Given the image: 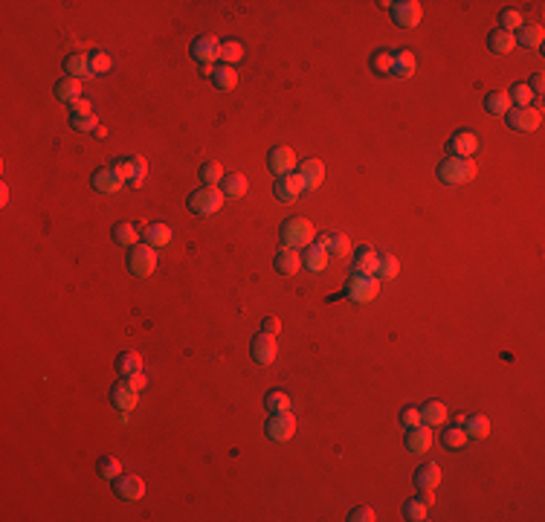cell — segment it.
Listing matches in <instances>:
<instances>
[{
    "label": "cell",
    "instance_id": "cell-36",
    "mask_svg": "<svg viewBox=\"0 0 545 522\" xmlns=\"http://www.w3.org/2000/svg\"><path fill=\"white\" fill-rule=\"evenodd\" d=\"M464 432H467V438L473 435V438H485L487 432H490V421H487V415H482V412H476V415H464Z\"/></svg>",
    "mask_w": 545,
    "mask_h": 522
},
{
    "label": "cell",
    "instance_id": "cell-19",
    "mask_svg": "<svg viewBox=\"0 0 545 522\" xmlns=\"http://www.w3.org/2000/svg\"><path fill=\"white\" fill-rule=\"evenodd\" d=\"M429 447H433V432H429L426 423H418V427H409L406 430V450L424 455Z\"/></svg>",
    "mask_w": 545,
    "mask_h": 522
},
{
    "label": "cell",
    "instance_id": "cell-23",
    "mask_svg": "<svg viewBox=\"0 0 545 522\" xmlns=\"http://www.w3.org/2000/svg\"><path fill=\"white\" fill-rule=\"evenodd\" d=\"M273 267H276V273H282V276H296V270L302 267V258H299V253H296V250L282 247L276 253V258H273Z\"/></svg>",
    "mask_w": 545,
    "mask_h": 522
},
{
    "label": "cell",
    "instance_id": "cell-18",
    "mask_svg": "<svg viewBox=\"0 0 545 522\" xmlns=\"http://www.w3.org/2000/svg\"><path fill=\"white\" fill-rule=\"evenodd\" d=\"M412 482H415V487L421 494H433L435 487L441 485V467L435 462H426L415 470V476H412Z\"/></svg>",
    "mask_w": 545,
    "mask_h": 522
},
{
    "label": "cell",
    "instance_id": "cell-44",
    "mask_svg": "<svg viewBox=\"0 0 545 522\" xmlns=\"http://www.w3.org/2000/svg\"><path fill=\"white\" fill-rule=\"evenodd\" d=\"M221 58H224V64H229V67H233L235 61L244 58V44H241L238 38H226V41H221Z\"/></svg>",
    "mask_w": 545,
    "mask_h": 522
},
{
    "label": "cell",
    "instance_id": "cell-42",
    "mask_svg": "<svg viewBox=\"0 0 545 522\" xmlns=\"http://www.w3.org/2000/svg\"><path fill=\"white\" fill-rule=\"evenodd\" d=\"M96 470H99V476H102V479L113 482L122 473V462L117 459V455H102V459L96 462Z\"/></svg>",
    "mask_w": 545,
    "mask_h": 522
},
{
    "label": "cell",
    "instance_id": "cell-25",
    "mask_svg": "<svg viewBox=\"0 0 545 522\" xmlns=\"http://www.w3.org/2000/svg\"><path fill=\"white\" fill-rule=\"evenodd\" d=\"M328 250L325 247H319V244H308L305 247V255H302V264L310 270V273H322L325 267H328Z\"/></svg>",
    "mask_w": 545,
    "mask_h": 522
},
{
    "label": "cell",
    "instance_id": "cell-16",
    "mask_svg": "<svg viewBox=\"0 0 545 522\" xmlns=\"http://www.w3.org/2000/svg\"><path fill=\"white\" fill-rule=\"evenodd\" d=\"M267 169H270L276 177L290 174V171L296 169V154H293V149H287V145H273L270 154H267Z\"/></svg>",
    "mask_w": 545,
    "mask_h": 522
},
{
    "label": "cell",
    "instance_id": "cell-9",
    "mask_svg": "<svg viewBox=\"0 0 545 522\" xmlns=\"http://www.w3.org/2000/svg\"><path fill=\"white\" fill-rule=\"evenodd\" d=\"M270 441H290L293 432H296V418L290 412H273L267 427H264Z\"/></svg>",
    "mask_w": 545,
    "mask_h": 522
},
{
    "label": "cell",
    "instance_id": "cell-33",
    "mask_svg": "<svg viewBox=\"0 0 545 522\" xmlns=\"http://www.w3.org/2000/svg\"><path fill=\"white\" fill-rule=\"evenodd\" d=\"M467 444V432H464V427H444L441 430V447L444 450H450V453H455V450H461Z\"/></svg>",
    "mask_w": 545,
    "mask_h": 522
},
{
    "label": "cell",
    "instance_id": "cell-20",
    "mask_svg": "<svg viewBox=\"0 0 545 522\" xmlns=\"http://www.w3.org/2000/svg\"><path fill=\"white\" fill-rule=\"evenodd\" d=\"M296 174L302 177L305 189H317L325 180V166H322V160H302L296 166Z\"/></svg>",
    "mask_w": 545,
    "mask_h": 522
},
{
    "label": "cell",
    "instance_id": "cell-11",
    "mask_svg": "<svg viewBox=\"0 0 545 522\" xmlns=\"http://www.w3.org/2000/svg\"><path fill=\"white\" fill-rule=\"evenodd\" d=\"M189 53H192V58L203 67V64H212L215 58H221V41L215 38V35H197V38L192 41V50H189Z\"/></svg>",
    "mask_w": 545,
    "mask_h": 522
},
{
    "label": "cell",
    "instance_id": "cell-29",
    "mask_svg": "<svg viewBox=\"0 0 545 522\" xmlns=\"http://www.w3.org/2000/svg\"><path fill=\"white\" fill-rule=\"evenodd\" d=\"M542 38H545V32H542V26H519L517 29V35H514V41L519 44V47H525V50H539L542 47Z\"/></svg>",
    "mask_w": 545,
    "mask_h": 522
},
{
    "label": "cell",
    "instance_id": "cell-48",
    "mask_svg": "<svg viewBox=\"0 0 545 522\" xmlns=\"http://www.w3.org/2000/svg\"><path fill=\"white\" fill-rule=\"evenodd\" d=\"M499 29H505V32H514V29H519L522 26V12H517V9H502L499 12Z\"/></svg>",
    "mask_w": 545,
    "mask_h": 522
},
{
    "label": "cell",
    "instance_id": "cell-39",
    "mask_svg": "<svg viewBox=\"0 0 545 522\" xmlns=\"http://www.w3.org/2000/svg\"><path fill=\"white\" fill-rule=\"evenodd\" d=\"M415 56H412V50H398L394 53V73L392 76H398V78H409L412 73H415Z\"/></svg>",
    "mask_w": 545,
    "mask_h": 522
},
{
    "label": "cell",
    "instance_id": "cell-21",
    "mask_svg": "<svg viewBox=\"0 0 545 522\" xmlns=\"http://www.w3.org/2000/svg\"><path fill=\"white\" fill-rule=\"evenodd\" d=\"M110 403L113 406H119L122 412H131L137 406V389H131L128 386V380L122 378L119 383H113L110 386Z\"/></svg>",
    "mask_w": 545,
    "mask_h": 522
},
{
    "label": "cell",
    "instance_id": "cell-52",
    "mask_svg": "<svg viewBox=\"0 0 545 522\" xmlns=\"http://www.w3.org/2000/svg\"><path fill=\"white\" fill-rule=\"evenodd\" d=\"M278 328H282V322H278V317H264V322H261V331L264 334H278Z\"/></svg>",
    "mask_w": 545,
    "mask_h": 522
},
{
    "label": "cell",
    "instance_id": "cell-12",
    "mask_svg": "<svg viewBox=\"0 0 545 522\" xmlns=\"http://www.w3.org/2000/svg\"><path fill=\"white\" fill-rule=\"evenodd\" d=\"M302 192H305V183H302V177L296 174V171H290V174H282V177H276L273 194H276L278 201L293 203L296 198H302Z\"/></svg>",
    "mask_w": 545,
    "mask_h": 522
},
{
    "label": "cell",
    "instance_id": "cell-46",
    "mask_svg": "<svg viewBox=\"0 0 545 522\" xmlns=\"http://www.w3.org/2000/svg\"><path fill=\"white\" fill-rule=\"evenodd\" d=\"M70 128L81 130V134L96 130V117H93V113H70Z\"/></svg>",
    "mask_w": 545,
    "mask_h": 522
},
{
    "label": "cell",
    "instance_id": "cell-8",
    "mask_svg": "<svg viewBox=\"0 0 545 522\" xmlns=\"http://www.w3.org/2000/svg\"><path fill=\"white\" fill-rule=\"evenodd\" d=\"M505 119H508V125L514 128V130H537L539 125H542V113L537 110V108H510L508 113H505Z\"/></svg>",
    "mask_w": 545,
    "mask_h": 522
},
{
    "label": "cell",
    "instance_id": "cell-47",
    "mask_svg": "<svg viewBox=\"0 0 545 522\" xmlns=\"http://www.w3.org/2000/svg\"><path fill=\"white\" fill-rule=\"evenodd\" d=\"M398 273H401L398 258H394V255H383V258H380V264H377V276H380V279H394Z\"/></svg>",
    "mask_w": 545,
    "mask_h": 522
},
{
    "label": "cell",
    "instance_id": "cell-30",
    "mask_svg": "<svg viewBox=\"0 0 545 522\" xmlns=\"http://www.w3.org/2000/svg\"><path fill=\"white\" fill-rule=\"evenodd\" d=\"M429 502H433V494H424L421 499H406L403 502V519L424 522L426 519V511H429Z\"/></svg>",
    "mask_w": 545,
    "mask_h": 522
},
{
    "label": "cell",
    "instance_id": "cell-15",
    "mask_svg": "<svg viewBox=\"0 0 545 522\" xmlns=\"http://www.w3.org/2000/svg\"><path fill=\"white\" fill-rule=\"evenodd\" d=\"M377 264H380V255L374 253V247L362 244V247L354 250V258H351V276H377Z\"/></svg>",
    "mask_w": 545,
    "mask_h": 522
},
{
    "label": "cell",
    "instance_id": "cell-17",
    "mask_svg": "<svg viewBox=\"0 0 545 522\" xmlns=\"http://www.w3.org/2000/svg\"><path fill=\"white\" fill-rule=\"evenodd\" d=\"M90 186H93L99 194H117V192L125 186V180H122V177L113 171L110 166H102V169H96V171L90 174Z\"/></svg>",
    "mask_w": 545,
    "mask_h": 522
},
{
    "label": "cell",
    "instance_id": "cell-1",
    "mask_svg": "<svg viewBox=\"0 0 545 522\" xmlns=\"http://www.w3.org/2000/svg\"><path fill=\"white\" fill-rule=\"evenodd\" d=\"M435 174H438L441 183L458 186V183H467L476 177V162L470 157H447L435 166Z\"/></svg>",
    "mask_w": 545,
    "mask_h": 522
},
{
    "label": "cell",
    "instance_id": "cell-38",
    "mask_svg": "<svg viewBox=\"0 0 545 522\" xmlns=\"http://www.w3.org/2000/svg\"><path fill=\"white\" fill-rule=\"evenodd\" d=\"M485 110L493 113V117H505V113L510 110L508 93H502V90H490V93L485 96Z\"/></svg>",
    "mask_w": 545,
    "mask_h": 522
},
{
    "label": "cell",
    "instance_id": "cell-55",
    "mask_svg": "<svg viewBox=\"0 0 545 522\" xmlns=\"http://www.w3.org/2000/svg\"><path fill=\"white\" fill-rule=\"evenodd\" d=\"M70 108H73V113H90V102H87V99H78V102H73Z\"/></svg>",
    "mask_w": 545,
    "mask_h": 522
},
{
    "label": "cell",
    "instance_id": "cell-5",
    "mask_svg": "<svg viewBox=\"0 0 545 522\" xmlns=\"http://www.w3.org/2000/svg\"><path fill=\"white\" fill-rule=\"evenodd\" d=\"M110 169L117 171L125 183H140L145 177V171H148V162L140 154H122V157L110 160Z\"/></svg>",
    "mask_w": 545,
    "mask_h": 522
},
{
    "label": "cell",
    "instance_id": "cell-22",
    "mask_svg": "<svg viewBox=\"0 0 545 522\" xmlns=\"http://www.w3.org/2000/svg\"><path fill=\"white\" fill-rule=\"evenodd\" d=\"M313 244H319V247H325L328 250V255H349L351 253V241L349 238H345L342 233H322L317 241H313Z\"/></svg>",
    "mask_w": 545,
    "mask_h": 522
},
{
    "label": "cell",
    "instance_id": "cell-41",
    "mask_svg": "<svg viewBox=\"0 0 545 522\" xmlns=\"http://www.w3.org/2000/svg\"><path fill=\"white\" fill-rule=\"evenodd\" d=\"M197 174H201V183L203 186H218L221 180H224V169H221V162H215V160H209V162H203L201 169H197Z\"/></svg>",
    "mask_w": 545,
    "mask_h": 522
},
{
    "label": "cell",
    "instance_id": "cell-3",
    "mask_svg": "<svg viewBox=\"0 0 545 522\" xmlns=\"http://www.w3.org/2000/svg\"><path fill=\"white\" fill-rule=\"evenodd\" d=\"M128 273L137 276V279H148L157 270V250L148 247V244H134L128 247Z\"/></svg>",
    "mask_w": 545,
    "mask_h": 522
},
{
    "label": "cell",
    "instance_id": "cell-43",
    "mask_svg": "<svg viewBox=\"0 0 545 522\" xmlns=\"http://www.w3.org/2000/svg\"><path fill=\"white\" fill-rule=\"evenodd\" d=\"M290 395L287 392H282V389H276V392H267V398H264V406L270 410V415L273 412H290Z\"/></svg>",
    "mask_w": 545,
    "mask_h": 522
},
{
    "label": "cell",
    "instance_id": "cell-54",
    "mask_svg": "<svg viewBox=\"0 0 545 522\" xmlns=\"http://www.w3.org/2000/svg\"><path fill=\"white\" fill-rule=\"evenodd\" d=\"M125 380H128V386H131V389H137V392L148 386V380L142 378V371H140V374H134V378H125Z\"/></svg>",
    "mask_w": 545,
    "mask_h": 522
},
{
    "label": "cell",
    "instance_id": "cell-2",
    "mask_svg": "<svg viewBox=\"0 0 545 522\" xmlns=\"http://www.w3.org/2000/svg\"><path fill=\"white\" fill-rule=\"evenodd\" d=\"M278 238H282V247H290V250H302L308 247V244H313V226L310 221L305 218H287L282 221V226H278Z\"/></svg>",
    "mask_w": 545,
    "mask_h": 522
},
{
    "label": "cell",
    "instance_id": "cell-32",
    "mask_svg": "<svg viewBox=\"0 0 545 522\" xmlns=\"http://www.w3.org/2000/svg\"><path fill=\"white\" fill-rule=\"evenodd\" d=\"M447 421V406H444L441 401H426L421 406V423H426V427H438V423Z\"/></svg>",
    "mask_w": 545,
    "mask_h": 522
},
{
    "label": "cell",
    "instance_id": "cell-28",
    "mask_svg": "<svg viewBox=\"0 0 545 522\" xmlns=\"http://www.w3.org/2000/svg\"><path fill=\"white\" fill-rule=\"evenodd\" d=\"M221 192H224V198H233V201L244 198V194H246V177H244L241 171H229V174H224Z\"/></svg>",
    "mask_w": 545,
    "mask_h": 522
},
{
    "label": "cell",
    "instance_id": "cell-45",
    "mask_svg": "<svg viewBox=\"0 0 545 522\" xmlns=\"http://www.w3.org/2000/svg\"><path fill=\"white\" fill-rule=\"evenodd\" d=\"M508 99H510V105H517V108H528V105H531V99H534V93H531V87H528L525 81H517V85L508 90Z\"/></svg>",
    "mask_w": 545,
    "mask_h": 522
},
{
    "label": "cell",
    "instance_id": "cell-24",
    "mask_svg": "<svg viewBox=\"0 0 545 522\" xmlns=\"http://www.w3.org/2000/svg\"><path fill=\"white\" fill-rule=\"evenodd\" d=\"M145 244L148 247H154V250H160V247H169L171 244V238H174V233H171V226L169 224H148V230H145Z\"/></svg>",
    "mask_w": 545,
    "mask_h": 522
},
{
    "label": "cell",
    "instance_id": "cell-34",
    "mask_svg": "<svg viewBox=\"0 0 545 522\" xmlns=\"http://www.w3.org/2000/svg\"><path fill=\"white\" fill-rule=\"evenodd\" d=\"M56 99L58 102H67V105H73V102H78L81 99V85H78V78H61L58 85H56Z\"/></svg>",
    "mask_w": 545,
    "mask_h": 522
},
{
    "label": "cell",
    "instance_id": "cell-31",
    "mask_svg": "<svg viewBox=\"0 0 545 522\" xmlns=\"http://www.w3.org/2000/svg\"><path fill=\"white\" fill-rule=\"evenodd\" d=\"M517 47V41H514V32H505V29H493L490 35H487V50L490 53H496V56H505V53H510Z\"/></svg>",
    "mask_w": 545,
    "mask_h": 522
},
{
    "label": "cell",
    "instance_id": "cell-13",
    "mask_svg": "<svg viewBox=\"0 0 545 522\" xmlns=\"http://www.w3.org/2000/svg\"><path fill=\"white\" fill-rule=\"evenodd\" d=\"M478 145H482V142H478V137L473 134V130L461 128L447 140V151H450V157H470V154L478 151Z\"/></svg>",
    "mask_w": 545,
    "mask_h": 522
},
{
    "label": "cell",
    "instance_id": "cell-6",
    "mask_svg": "<svg viewBox=\"0 0 545 522\" xmlns=\"http://www.w3.org/2000/svg\"><path fill=\"white\" fill-rule=\"evenodd\" d=\"M380 293V279L377 276H351V282L345 285V296L357 305H366L371 302Z\"/></svg>",
    "mask_w": 545,
    "mask_h": 522
},
{
    "label": "cell",
    "instance_id": "cell-4",
    "mask_svg": "<svg viewBox=\"0 0 545 522\" xmlns=\"http://www.w3.org/2000/svg\"><path fill=\"white\" fill-rule=\"evenodd\" d=\"M224 206V192L218 186H201L189 194V209L194 215H215Z\"/></svg>",
    "mask_w": 545,
    "mask_h": 522
},
{
    "label": "cell",
    "instance_id": "cell-37",
    "mask_svg": "<svg viewBox=\"0 0 545 522\" xmlns=\"http://www.w3.org/2000/svg\"><path fill=\"white\" fill-rule=\"evenodd\" d=\"M113 241H117L119 247H134V244H140L137 226L128 224V221H119L117 226H113Z\"/></svg>",
    "mask_w": 545,
    "mask_h": 522
},
{
    "label": "cell",
    "instance_id": "cell-10",
    "mask_svg": "<svg viewBox=\"0 0 545 522\" xmlns=\"http://www.w3.org/2000/svg\"><path fill=\"white\" fill-rule=\"evenodd\" d=\"M113 494L125 502H137L145 496V482L134 473H119L117 479H113Z\"/></svg>",
    "mask_w": 545,
    "mask_h": 522
},
{
    "label": "cell",
    "instance_id": "cell-35",
    "mask_svg": "<svg viewBox=\"0 0 545 522\" xmlns=\"http://www.w3.org/2000/svg\"><path fill=\"white\" fill-rule=\"evenodd\" d=\"M212 85L218 87V90H233L235 85H238V73L229 67V64H221V67H215V73H212Z\"/></svg>",
    "mask_w": 545,
    "mask_h": 522
},
{
    "label": "cell",
    "instance_id": "cell-51",
    "mask_svg": "<svg viewBox=\"0 0 545 522\" xmlns=\"http://www.w3.org/2000/svg\"><path fill=\"white\" fill-rule=\"evenodd\" d=\"M374 519V511L369 505H360V508H351L349 511V522H371Z\"/></svg>",
    "mask_w": 545,
    "mask_h": 522
},
{
    "label": "cell",
    "instance_id": "cell-49",
    "mask_svg": "<svg viewBox=\"0 0 545 522\" xmlns=\"http://www.w3.org/2000/svg\"><path fill=\"white\" fill-rule=\"evenodd\" d=\"M90 70L93 73H108L110 70V56L105 50H93L90 53Z\"/></svg>",
    "mask_w": 545,
    "mask_h": 522
},
{
    "label": "cell",
    "instance_id": "cell-26",
    "mask_svg": "<svg viewBox=\"0 0 545 522\" xmlns=\"http://www.w3.org/2000/svg\"><path fill=\"white\" fill-rule=\"evenodd\" d=\"M64 73H67L70 78H87L93 70H90V56L85 53H70L67 58H64Z\"/></svg>",
    "mask_w": 545,
    "mask_h": 522
},
{
    "label": "cell",
    "instance_id": "cell-40",
    "mask_svg": "<svg viewBox=\"0 0 545 522\" xmlns=\"http://www.w3.org/2000/svg\"><path fill=\"white\" fill-rule=\"evenodd\" d=\"M369 67H371V73H377V76H389V73H394V53H392V50H377V53L371 56V61H369Z\"/></svg>",
    "mask_w": 545,
    "mask_h": 522
},
{
    "label": "cell",
    "instance_id": "cell-56",
    "mask_svg": "<svg viewBox=\"0 0 545 522\" xmlns=\"http://www.w3.org/2000/svg\"><path fill=\"white\" fill-rule=\"evenodd\" d=\"M201 73H203V76H209V78H212V73H215V67H212V64H203V67H201Z\"/></svg>",
    "mask_w": 545,
    "mask_h": 522
},
{
    "label": "cell",
    "instance_id": "cell-53",
    "mask_svg": "<svg viewBox=\"0 0 545 522\" xmlns=\"http://www.w3.org/2000/svg\"><path fill=\"white\" fill-rule=\"evenodd\" d=\"M528 87H531L534 96H542V90H545V78H542V73H534V76H531V85H528Z\"/></svg>",
    "mask_w": 545,
    "mask_h": 522
},
{
    "label": "cell",
    "instance_id": "cell-14",
    "mask_svg": "<svg viewBox=\"0 0 545 522\" xmlns=\"http://www.w3.org/2000/svg\"><path fill=\"white\" fill-rule=\"evenodd\" d=\"M250 354H253V360L255 363H261V366H270L273 360H276V354H278V346H276V337L273 334H255L253 337V342H250Z\"/></svg>",
    "mask_w": 545,
    "mask_h": 522
},
{
    "label": "cell",
    "instance_id": "cell-50",
    "mask_svg": "<svg viewBox=\"0 0 545 522\" xmlns=\"http://www.w3.org/2000/svg\"><path fill=\"white\" fill-rule=\"evenodd\" d=\"M398 421L403 423L406 430H409V427H418V423H421V410H418V406H403L401 415H398Z\"/></svg>",
    "mask_w": 545,
    "mask_h": 522
},
{
    "label": "cell",
    "instance_id": "cell-7",
    "mask_svg": "<svg viewBox=\"0 0 545 522\" xmlns=\"http://www.w3.org/2000/svg\"><path fill=\"white\" fill-rule=\"evenodd\" d=\"M389 15H392V21L398 24V26H403V29H412V26H418L421 24V3L418 0H394V3H389Z\"/></svg>",
    "mask_w": 545,
    "mask_h": 522
},
{
    "label": "cell",
    "instance_id": "cell-27",
    "mask_svg": "<svg viewBox=\"0 0 545 522\" xmlns=\"http://www.w3.org/2000/svg\"><path fill=\"white\" fill-rule=\"evenodd\" d=\"M113 369H117L119 378H134V374L142 371V357L137 351H122L117 357V363H113Z\"/></svg>",
    "mask_w": 545,
    "mask_h": 522
}]
</instances>
